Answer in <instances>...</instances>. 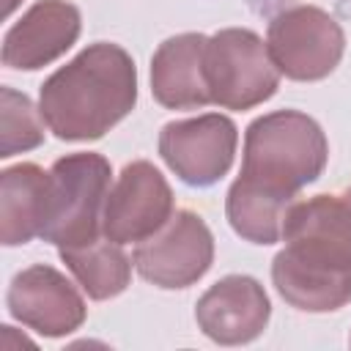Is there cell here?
Masks as SVG:
<instances>
[{"label":"cell","instance_id":"obj_1","mask_svg":"<svg viewBox=\"0 0 351 351\" xmlns=\"http://www.w3.org/2000/svg\"><path fill=\"white\" fill-rule=\"evenodd\" d=\"M282 241L271 261L282 302L304 313H332L351 302V206L343 195L293 200Z\"/></svg>","mask_w":351,"mask_h":351},{"label":"cell","instance_id":"obj_2","mask_svg":"<svg viewBox=\"0 0 351 351\" xmlns=\"http://www.w3.org/2000/svg\"><path fill=\"white\" fill-rule=\"evenodd\" d=\"M137 104V69L112 41L88 44L52 71L38 90V110L58 140L88 143L104 137Z\"/></svg>","mask_w":351,"mask_h":351},{"label":"cell","instance_id":"obj_3","mask_svg":"<svg viewBox=\"0 0 351 351\" xmlns=\"http://www.w3.org/2000/svg\"><path fill=\"white\" fill-rule=\"evenodd\" d=\"M329 159V143L315 118L299 110H274L244 132L241 173L247 181L285 197L313 184Z\"/></svg>","mask_w":351,"mask_h":351},{"label":"cell","instance_id":"obj_4","mask_svg":"<svg viewBox=\"0 0 351 351\" xmlns=\"http://www.w3.org/2000/svg\"><path fill=\"white\" fill-rule=\"evenodd\" d=\"M110 162L93 151H77L55 159L49 167V208L41 239L66 250L104 236L101 217L110 195Z\"/></svg>","mask_w":351,"mask_h":351},{"label":"cell","instance_id":"obj_5","mask_svg":"<svg viewBox=\"0 0 351 351\" xmlns=\"http://www.w3.org/2000/svg\"><path fill=\"white\" fill-rule=\"evenodd\" d=\"M203 69L211 104L222 110H252L280 88L269 47L250 27H222L208 36Z\"/></svg>","mask_w":351,"mask_h":351},{"label":"cell","instance_id":"obj_6","mask_svg":"<svg viewBox=\"0 0 351 351\" xmlns=\"http://www.w3.org/2000/svg\"><path fill=\"white\" fill-rule=\"evenodd\" d=\"M266 47L280 74L296 82L329 77L346 52L340 22L318 5H291L271 16Z\"/></svg>","mask_w":351,"mask_h":351},{"label":"cell","instance_id":"obj_7","mask_svg":"<svg viewBox=\"0 0 351 351\" xmlns=\"http://www.w3.org/2000/svg\"><path fill=\"white\" fill-rule=\"evenodd\" d=\"M137 274L156 288H189L214 263V236L195 211H176L154 236L134 247Z\"/></svg>","mask_w":351,"mask_h":351},{"label":"cell","instance_id":"obj_8","mask_svg":"<svg viewBox=\"0 0 351 351\" xmlns=\"http://www.w3.org/2000/svg\"><path fill=\"white\" fill-rule=\"evenodd\" d=\"M236 123L222 112L170 121L159 132V156L189 186H211L233 167Z\"/></svg>","mask_w":351,"mask_h":351},{"label":"cell","instance_id":"obj_9","mask_svg":"<svg viewBox=\"0 0 351 351\" xmlns=\"http://www.w3.org/2000/svg\"><path fill=\"white\" fill-rule=\"evenodd\" d=\"M173 189L167 178L145 159L129 162L112 184L101 233L118 244H140L173 217Z\"/></svg>","mask_w":351,"mask_h":351},{"label":"cell","instance_id":"obj_10","mask_svg":"<svg viewBox=\"0 0 351 351\" xmlns=\"http://www.w3.org/2000/svg\"><path fill=\"white\" fill-rule=\"evenodd\" d=\"M5 307L14 321L44 337H66L80 329L88 315L77 285L47 263H33L14 274Z\"/></svg>","mask_w":351,"mask_h":351},{"label":"cell","instance_id":"obj_11","mask_svg":"<svg viewBox=\"0 0 351 351\" xmlns=\"http://www.w3.org/2000/svg\"><path fill=\"white\" fill-rule=\"evenodd\" d=\"M271 318V302L263 285L250 274L217 280L195 304L200 332L219 346H244L263 335Z\"/></svg>","mask_w":351,"mask_h":351},{"label":"cell","instance_id":"obj_12","mask_svg":"<svg viewBox=\"0 0 351 351\" xmlns=\"http://www.w3.org/2000/svg\"><path fill=\"white\" fill-rule=\"evenodd\" d=\"M82 33L80 8L69 0H36L3 36V66L36 71L66 55Z\"/></svg>","mask_w":351,"mask_h":351},{"label":"cell","instance_id":"obj_13","mask_svg":"<svg viewBox=\"0 0 351 351\" xmlns=\"http://www.w3.org/2000/svg\"><path fill=\"white\" fill-rule=\"evenodd\" d=\"M203 33H178L162 41L151 58V93L167 110H197L211 104L206 85Z\"/></svg>","mask_w":351,"mask_h":351},{"label":"cell","instance_id":"obj_14","mask_svg":"<svg viewBox=\"0 0 351 351\" xmlns=\"http://www.w3.org/2000/svg\"><path fill=\"white\" fill-rule=\"evenodd\" d=\"M49 208V170L19 162L0 173V241L27 244L41 236Z\"/></svg>","mask_w":351,"mask_h":351},{"label":"cell","instance_id":"obj_15","mask_svg":"<svg viewBox=\"0 0 351 351\" xmlns=\"http://www.w3.org/2000/svg\"><path fill=\"white\" fill-rule=\"evenodd\" d=\"M296 197L277 195L271 189H263L244 176H239L225 197V214L236 236L252 244H274L282 239V222Z\"/></svg>","mask_w":351,"mask_h":351},{"label":"cell","instance_id":"obj_16","mask_svg":"<svg viewBox=\"0 0 351 351\" xmlns=\"http://www.w3.org/2000/svg\"><path fill=\"white\" fill-rule=\"evenodd\" d=\"M60 261L93 302H107L123 293L132 282V258L118 241H110L107 236L82 247L60 250Z\"/></svg>","mask_w":351,"mask_h":351},{"label":"cell","instance_id":"obj_17","mask_svg":"<svg viewBox=\"0 0 351 351\" xmlns=\"http://www.w3.org/2000/svg\"><path fill=\"white\" fill-rule=\"evenodd\" d=\"M0 101H3V110H0V118H3L0 156L8 159L14 154L38 148L44 143V123H41L44 118H41V110H36V104L30 101V96L19 93L14 88H3Z\"/></svg>","mask_w":351,"mask_h":351},{"label":"cell","instance_id":"obj_18","mask_svg":"<svg viewBox=\"0 0 351 351\" xmlns=\"http://www.w3.org/2000/svg\"><path fill=\"white\" fill-rule=\"evenodd\" d=\"M16 3H19V0H5V8H3V16H8V14H11L14 8H16Z\"/></svg>","mask_w":351,"mask_h":351},{"label":"cell","instance_id":"obj_19","mask_svg":"<svg viewBox=\"0 0 351 351\" xmlns=\"http://www.w3.org/2000/svg\"><path fill=\"white\" fill-rule=\"evenodd\" d=\"M343 200H346V203H348V206H351V186H348V189H346V192H343Z\"/></svg>","mask_w":351,"mask_h":351}]
</instances>
